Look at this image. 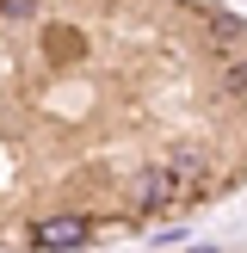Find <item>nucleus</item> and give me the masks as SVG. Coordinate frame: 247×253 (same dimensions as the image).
<instances>
[{
  "instance_id": "20e7f679",
  "label": "nucleus",
  "mask_w": 247,
  "mask_h": 253,
  "mask_svg": "<svg viewBox=\"0 0 247 253\" xmlns=\"http://www.w3.org/2000/svg\"><path fill=\"white\" fill-rule=\"evenodd\" d=\"M192 253H216V247H192Z\"/></svg>"
},
{
  "instance_id": "7ed1b4c3",
  "label": "nucleus",
  "mask_w": 247,
  "mask_h": 253,
  "mask_svg": "<svg viewBox=\"0 0 247 253\" xmlns=\"http://www.w3.org/2000/svg\"><path fill=\"white\" fill-rule=\"evenodd\" d=\"M37 0H0V12H6V19H19V12H31Z\"/></svg>"
},
{
  "instance_id": "f257e3e1",
  "label": "nucleus",
  "mask_w": 247,
  "mask_h": 253,
  "mask_svg": "<svg viewBox=\"0 0 247 253\" xmlns=\"http://www.w3.org/2000/svg\"><path fill=\"white\" fill-rule=\"evenodd\" d=\"M86 241H93L86 216H43L31 229V247H43V253H68V247H86Z\"/></svg>"
},
{
  "instance_id": "f03ea898",
  "label": "nucleus",
  "mask_w": 247,
  "mask_h": 253,
  "mask_svg": "<svg viewBox=\"0 0 247 253\" xmlns=\"http://www.w3.org/2000/svg\"><path fill=\"white\" fill-rule=\"evenodd\" d=\"M179 198V179H173V167H142L130 179V204H142V210H155V204H173Z\"/></svg>"
}]
</instances>
